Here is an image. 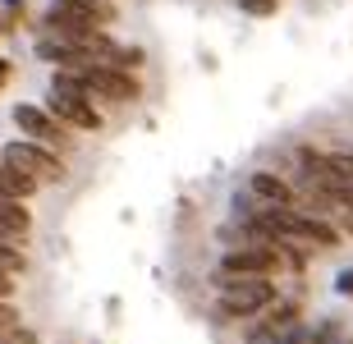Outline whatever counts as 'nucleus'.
<instances>
[{"instance_id": "1", "label": "nucleus", "mask_w": 353, "mask_h": 344, "mask_svg": "<svg viewBox=\"0 0 353 344\" xmlns=\"http://www.w3.org/2000/svg\"><path fill=\"white\" fill-rule=\"evenodd\" d=\"M266 303H275V285L266 276H221L216 271V307H221V317H257Z\"/></svg>"}, {"instance_id": "2", "label": "nucleus", "mask_w": 353, "mask_h": 344, "mask_svg": "<svg viewBox=\"0 0 353 344\" xmlns=\"http://www.w3.org/2000/svg\"><path fill=\"white\" fill-rule=\"evenodd\" d=\"M0 161L14 165V170H23L28 179H37V184H60V179H65V161L55 156L51 147L32 143V138H23V143H5L0 147Z\"/></svg>"}, {"instance_id": "3", "label": "nucleus", "mask_w": 353, "mask_h": 344, "mask_svg": "<svg viewBox=\"0 0 353 344\" xmlns=\"http://www.w3.org/2000/svg\"><path fill=\"white\" fill-rule=\"evenodd\" d=\"M221 276H266L271 280L275 271H285V252L280 243H243V248H230L216 266Z\"/></svg>"}, {"instance_id": "4", "label": "nucleus", "mask_w": 353, "mask_h": 344, "mask_svg": "<svg viewBox=\"0 0 353 344\" xmlns=\"http://www.w3.org/2000/svg\"><path fill=\"white\" fill-rule=\"evenodd\" d=\"M74 74L88 83L92 101H97V97H110V101H138V97H143L138 79H133V74H124V69H110V65H97V60H88V65L74 69Z\"/></svg>"}, {"instance_id": "5", "label": "nucleus", "mask_w": 353, "mask_h": 344, "mask_svg": "<svg viewBox=\"0 0 353 344\" xmlns=\"http://www.w3.org/2000/svg\"><path fill=\"white\" fill-rule=\"evenodd\" d=\"M299 321H303V307L294 303V299H285V303H266L262 312H257V321H248L243 340L248 344H266V340H275V335H285L289 326H299Z\"/></svg>"}, {"instance_id": "6", "label": "nucleus", "mask_w": 353, "mask_h": 344, "mask_svg": "<svg viewBox=\"0 0 353 344\" xmlns=\"http://www.w3.org/2000/svg\"><path fill=\"white\" fill-rule=\"evenodd\" d=\"M46 115H55L60 124H69V129H83V133L101 129V115H97V106H92L88 97L55 92V88H51V97H46Z\"/></svg>"}, {"instance_id": "7", "label": "nucleus", "mask_w": 353, "mask_h": 344, "mask_svg": "<svg viewBox=\"0 0 353 344\" xmlns=\"http://www.w3.org/2000/svg\"><path fill=\"white\" fill-rule=\"evenodd\" d=\"M14 124L32 138V143H41V147H65L69 138H65V124L55 115H46V106H14Z\"/></svg>"}, {"instance_id": "8", "label": "nucleus", "mask_w": 353, "mask_h": 344, "mask_svg": "<svg viewBox=\"0 0 353 344\" xmlns=\"http://www.w3.org/2000/svg\"><path fill=\"white\" fill-rule=\"evenodd\" d=\"M248 193L262 207H299V188L289 184V179H280V174H271V170H252Z\"/></svg>"}, {"instance_id": "9", "label": "nucleus", "mask_w": 353, "mask_h": 344, "mask_svg": "<svg viewBox=\"0 0 353 344\" xmlns=\"http://www.w3.org/2000/svg\"><path fill=\"white\" fill-rule=\"evenodd\" d=\"M28 230H32V216H28L23 202L0 198V243H10V248H23Z\"/></svg>"}, {"instance_id": "10", "label": "nucleus", "mask_w": 353, "mask_h": 344, "mask_svg": "<svg viewBox=\"0 0 353 344\" xmlns=\"http://www.w3.org/2000/svg\"><path fill=\"white\" fill-rule=\"evenodd\" d=\"M335 335H340V326H289L285 335H275V340H266V344H335Z\"/></svg>"}, {"instance_id": "11", "label": "nucleus", "mask_w": 353, "mask_h": 344, "mask_svg": "<svg viewBox=\"0 0 353 344\" xmlns=\"http://www.w3.org/2000/svg\"><path fill=\"white\" fill-rule=\"evenodd\" d=\"M37 179H28L23 170H14V165H5L0 161V198H14V202H28L32 193H37Z\"/></svg>"}, {"instance_id": "12", "label": "nucleus", "mask_w": 353, "mask_h": 344, "mask_svg": "<svg viewBox=\"0 0 353 344\" xmlns=\"http://www.w3.org/2000/svg\"><path fill=\"white\" fill-rule=\"evenodd\" d=\"M0 344H37V335L19 331V326H0Z\"/></svg>"}, {"instance_id": "13", "label": "nucleus", "mask_w": 353, "mask_h": 344, "mask_svg": "<svg viewBox=\"0 0 353 344\" xmlns=\"http://www.w3.org/2000/svg\"><path fill=\"white\" fill-rule=\"evenodd\" d=\"M275 5H280V0H239V10H243V14H257V19L275 14Z\"/></svg>"}, {"instance_id": "14", "label": "nucleus", "mask_w": 353, "mask_h": 344, "mask_svg": "<svg viewBox=\"0 0 353 344\" xmlns=\"http://www.w3.org/2000/svg\"><path fill=\"white\" fill-rule=\"evenodd\" d=\"M14 317H19V312L10 307V299H0V326H14Z\"/></svg>"}, {"instance_id": "15", "label": "nucleus", "mask_w": 353, "mask_h": 344, "mask_svg": "<svg viewBox=\"0 0 353 344\" xmlns=\"http://www.w3.org/2000/svg\"><path fill=\"white\" fill-rule=\"evenodd\" d=\"M335 290H340V294H353V266H349V271H340V280H335Z\"/></svg>"}, {"instance_id": "16", "label": "nucleus", "mask_w": 353, "mask_h": 344, "mask_svg": "<svg viewBox=\"0 0 353 344\" xmlns=\"http://www.w3.org/2000/svg\"><path fill=\"white\" fill-rule=\"evenodd\" d=\"M14 294V280H10V271H0V299H10Z\"/></svg>"}, {"instance_id": "17", "label": "nucleus", "mask_w": 353, "mask_h": 344, "mask_svg": "<svg viewBox=\"0 0 353 344\" xmlns=\"http://www.w3.org/2000/svg\"><path fill=\"white\" fill-rule=\"evenodd\" d=\"M5 79H10V60H0V88H5Z\"/></svg>"}, {"instance_id": "18", "label": "nucleus", "mask_w": 353, "mask_h": 344, "mask_svg": "<svg viewBox=\"0 0 353 344\" xmlns=\"http://www.w3.org/2000/svg\"><path fill=\"white\" fill-rule=\"evenodd\" d=\"M5 5H10V10H19V5H28V0H5Z\"/></svg>"}]
</instances>
